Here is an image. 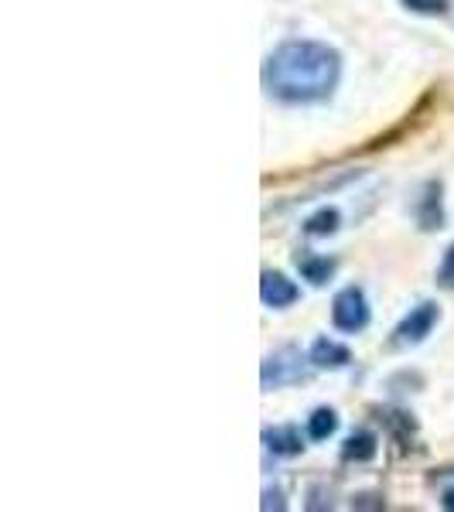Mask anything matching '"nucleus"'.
Listing matches in <instances>:
<instances>
[{"label":"nucleus","instance_id":"nucleus-18","mask_svg":"<svg viewBox=\"0 0 454 512\" xmlns=\"http://www.w3.org/2000/svg\"><path fill=\"white\" fill-rule=\"evenodd\" d=\"M260 509H287V502H284V492H280L277 489V485H274V489H270V485H267V489H263V502H260Z\"/></svg>","mask_w":454,"mask_h":512},{"label":"nucleus","instance_id":"nucleus-14","mask_svg":"<svg viewBox=\"0 0 454 512\" xmlns=\"http://www.w3.org/2000/svg\"><path fill=\"white\" fill-rule=\"evenodd\" d=\"M410 14H424V18H441L448 14V0H400Z\"/></svg>","mask_w":454,"mask_h":512},{"label":"nucleus","instance_id":"nucleus-5","mask_svg":"<svg viewBox=\"0 0 454 512\" xmlns=\"http://www.w3.org/2000/svg\"><path fill=\"white\" fill-rule=\"evenodd\" d=\"M414 219H417L420 233H437V229H444V185L437 178L420 188Z\"/></svg>","mask_w":454,"mask_h":512},{"label":"nucleus","instance_id":"nucleus-15","mask_svg":"<svg viewBox=\"0 0 454 512\" xmlns=\"http://www.w3.org/2000/svg\"><path fill=\"white\" fill-rule=\"evenodd\" d=\"M437 284H441L444 291H454V243L444 250V260H441V267H437Z\"/></svg>","mask_w":454,"mask_h":512},{"label":"nucleus","instance_id":"nucleus-11","mask_svg":"<svg viewBox=\"0 0 454 512\" xmlns=\"http://www.w3.org/2000/svg\"><path fill=\"white\" fill-rule=\"evenodd\" d=\"M386 424V431H390V437L396 444H400L403 451L414 444V434H417V420L410 414H403V410H383V417H379Z\"/></svg>","mask_w":454,"mask_h":512},{"label":"nucleus","instance_id":"nucleus-8","mask_svg":"<svg viewBox=\"0 0 454 512\" xmlns=\"http://www.w3.org/2000/svg\"><path fill=\"white\" fill-rule=\"evenodd\" d=\"M308 359H311V369H345L352 362V352H349V345L332 342V338H315Z\"/></svg>","mask_w":454,"mask_h":512},{"label":"nucleus","instance_id":"nucleus-1","mask_svg":"<svg viewBox=\"0 0 454 512\" xmlns=\"http://www.w3.org/2000/svg\"><path fill=\"white\" fill-rule=\"evenodd\" d=\"M342 82V55L325 41L294 38L263 59L260 86L284 106L325 103Z\"/></svg>","mask_w":454,"mask_h":512},{"label":"nucleus","instance_id":"nucleus-16","mask_svg":"<svg viewBox=\"0 0 454 512\" xmlns=\"http://www.w3.org/2000/svg\"><path fill=\"white\" fill-rule=\"evenodd\" d=\"M349 506L352 509H386V499L379 492H356Z\"/></svg>","mask_w":454,"mask_h":512},{"label":"nucleus","instance_id":"nucleus-2","mask_svg":"<svg viewBox=\"0 0 454 512\" xmlns=\"http://www.w3.org/2000/svg\"><path fill=\"white\" fill-rule=\"evenodd\" d=\"M308 366H311V359H304L301 349H294V345H284V349L270 352L260 366L263 393H274V390H284V386L304 383V379H308Z\"/></svg>","mask_w":454,"mask_h":512},{"label":"nucleus","instance_id":"nucleus-9","mask_svg":"<svg viewBox=\"0 0 454 512\" xmlns=\"http://www.w3.org/2000/svg\"><path fill=\"white\" fill-rule=\"evenodd\" d=\"M379 454V437L373 431H356L345 437L342 444V461H356V465H366V461H373Z\"/></svg>","mask_w":454,"mask_h":512},{"label":"nucleus","instance_id":"nucleus-7","mask_svg":"<svg viewBox=\"0 0 454 512\" xmlns=\"http://www.w3.org/2000/svg\"><path fill=\"white\" fill-rule=\"evenodd\" d=\"M260 441H263V448H267V454H274V458H297V454L304 451V437L294 424L263 427Z\"/></svg>","mask_w":454,"mask_h":512},{"label":"nucleus","instance_id":"nucleus-10","mask_svg":"<svg viewBox=\"0 0 454 512\" xmlns=\"http://www.w3.org/2000/svg\"><path fill=\"white\" fill-rule=\"evenodd\" d=\"M297 270H301V277L308 280V284H328L335 274V260L332 256H315V253H304V256H297Z\"/></svg>","mask_w":454,"mask_h":512},{"label":"nucleus","instance_id":"nucleus-13","mask_svg":"<svg viewBox=\"0 0 454 512\" xmlns=\"http://www.w3.org/2000/svg\"><path fill=\"white\" fill-rule=\"evenodd\" d=\"M335 431H338V414L332 407L311 410V417H308V437H311V441H328Z\"/></svg>","mask_w":454,"mask_h":512},{"label":"nucleus","instance_id":"nucleus-12","mask_svg":"<svg viewBox=\"0 0 454 512\" xmlns=\"http://www.w3.org/2000/svg\"><path fill=\"white\" fill-rule=\"evenodd\" d=\"M338 226H342V212L332 209V205H325V209H318V212H311L308 219H304V233L308 236H332L338 233Z\"/></svg>","mask_w":454,"mask_h":512},{"label":"nucleus","instance_id":"nucleus-4","mask_svg":"<svg viewBox=\"0 0 454 512\" xmlns=\"http://www.w3.org/2000/svg\"><path fill=\"white\" fill-rule=\"evenodd\" d=\"M441 321V308L434 301H420L417 308H410L403 315L400 325L393 328V345L396 349H410V345H420L427 335L434 332V325Z\"/></svg>","mask_w":454,"mask_h":512},{"label":"nucleus","instance_id":"nucleus-17","mask_svg":"<svg viewBox=\"0 0 454 512\" xmlns=\"http://www.w3.org/2000/svg\"><path fill=\"white\" fill-rule=\"evenodd\" d=\"M308 509H332L335 502H332V492L328 489H321V485H311L308 489V502H304Z\"/></svg>","mask_w":454,"mask_h":512},{"label":"nucleus","instance_id":"nucleus-6","mask_svg":"<svg viewBox=\"0 0 454 512\" xmlns=\"http://www.w3.org/2000/svg\"><path fill=\"white\" fill-rule=\"evenodd\" d=\"M297 297H301V287L287 274H280V270H263L260 274V301L267 308H291Z\"/></svg>","mask_w":454,"mask_h":512},{"label":"nucleus","instance_id":"nucleus-19","mask_svg":"<svg viewBox=\"0 0 454 512\" xmlns=\"http://www.w3.org/2000/svg\"><path fill=\"white\" fill-rule=\"evenodd\" d=\"M444 509H448V512H454V485H451V489H444Z\"/></svg>","mask_w":454,"mask_h":512},{"label":"nucleus","instance_id":"nucleus-3","mask_svg":"<svg viewBox=\"0 0 454 512\" xmlns=\"http://www.w3.org/2000/svg\"><path fill=\"white\" fill-rule=\"evenodd\" d=\"M332 325L345 335H356L369 325V301L362 287H342L332 301Z\"/></svg>","mask_w":454,"mask_h":512}]
</instances>
